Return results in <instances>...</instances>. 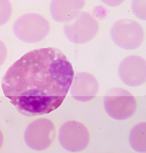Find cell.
<instances>
[{
	"mask_svg": "<svg viewBox=\"0 0 146 153\" xmlns=\"http://www.w3.org/2000/svg\"><path fill=\"white\" fill-rule=\"evenodd\" d=\"M103 104L108 115L117 120L131 117L137 108L134 96L129 91L121 88L110 89L104 96Z\"/></svg>",
	"mask_w": 146,
	"mask_h": 153,
	"instance_id": "cell-3",
	"label": "cell"
},
{
	"mask_svg": "<svg viewBox=\"0 0 146 153\" xmlns=\"http://www.w3.org/2000/svg\"><path fill=\"white\" fill-rule=\"evenodd\" d=\"M106 5L111 7H117L121 5L125 0H100Z\"/></svg>",
	"mask_w": 146,
	"mask_h": 153,
	"instance_id": "cell-15",
	"label": "cell"
},
{
	"mask_svg": "<svg viewBox=\"0 0 146 153\" xmlns=\"http://www.w3.org/2000/svg\"><path fill=\"white\" fill-rule=\"evenodd\" d=\"M110 35L118 47L128 50L140 47L145 38L142 26L130 19H122L115 22L111 27Z\"/></svg>",
	"mask_w": 146,
	"mask_h": 153,
	"instance_id": "cell-4",
	"label": "cell"
},
{
	"mask_svg": "<svg viewBox=\"0 0 146 153\" xmlns=\"http://www.w3.org/2000/svg\"><path fill=\"white\" fill-rule=\"evenodd\" d=\"M99 24L89 13L81 12L64 27V35L69 41L76 44H84L91 41L97 34Z\"/></svg>",
	"mask_w": 146,
	"mask_h": 153,
	"instance_id": "cell-5",
	"label": "cell"
},
{
	"mask_svg": "<svg viewBox=\"0 0 146 153\" xmlns=\"http://www.w3.org/2000/svg\"><path fill=\"white\" fill-rule=\"evenodd\" d=\"M3 141H4V136L1 130H0V149L1 148L3 145Z\"/></svg>",
	"mask_w": 146,
	"mask_h": 153,
	"instance_id": "cell-16",
	"label": "cell"
},
{
	"mask_svg": "<svg viewBox=\"0 0 146 153\" xmlns=\"http://www.w3.org/2000/svg\"><path fill=\"white\" fill-rule=\"evenodd\" d=\"M74 75L70 61L58 48H38L23 55L8 68L1 87L20 113L41 116L62 104Z\"/></svg>",
	"mask_w": 146,
	"mask_h": 153,
	"instance_id": "cell-1",
	"label": "cell"
},
{
	"mask_svg": "<svg viewBox=\"0 0 146 153\" xmlns=\"http://www.w3.org/2000/svg\"><path fill=\"white\" fill-rule=\"evenodd\" d=\"M131 6L136 17L142 20H146V0H132Z\"/></svg>",
	"mask_w": 146,
	"mask_h": 153,
	"instance_id": "cell-13",
	"label": "cell"
},
{
	"mask_svg": "<svg viewBox=\"0 0 146 153\" xmlns=\"http://www.w3.org/2000/svg\"><path fill=\"white\" fill-rule=\"evenodd\" d=\"M131 147L138 153L146 152V123L136 124L131 130L129 135Z\"/></svg>",
	"mask_w": 146,
	"mask_h": 153,
	"instance_id": "cell-11",
	"label": "cell"
},
{
	"mask_svg": "<svg viewBox=\"0 0 146 153\" xmlns=\"http://www.w3.org/2000/svg\"><path fill=\"white\" fill-rule=\"evenodd\" d=\"M12 6L9 0H0V26L6 24L12 16Z\"/></svg>",
	"mask_w": 146,
	"mask_h": 153,
	"instance_id": "cell-12",
	"label": "cell"
},
{
	"mask_svg": "<svg viewBox=\"0 0 146 153\" xmlns=\"http://www.w3.org/2000/svg\"><path fill=\"white\" fill-rule=\"evenodd\" d=\"M85 5V0H52L50 12L54 21L69 22L73 20Z\"/></svg>",
	"mask_w": 146,
	"mask_h": 153,
	"instance_id": "cell-10",
	"label": "cell"
},
{
	"mask_svg": "<svg viewBox=\"0 0 146 153\" xmlns=\"http://www.w3.org/2000/svg\"><path fill=\"white\" fill-rule=\"evenodd\" d=\"M7 55V50L5 43L0 40V67L4 63Z\"/></svg>",
	"mask_w": 146,
	"mask_h": 153,
	"instance_id": "cell-14",
	"label": "cell"
},
{
	"mask_svg": "<svg viewBox=\"0 0 146 153\" xmlns=\"http://www.w3.org/2000/svg\"><path fill=\"white\" fill-rule=\"evenodd\" d=\"M70 94L76 101L88 102L93 100L99 91V83L92 74L81 72L74 74L69 88Z\"/></svg>",
	"mask_w": 146,
	"mask_h": 153,
	"instance_id": "cell-9",
	"label": "cell"
},
{
	"mask_svg": "<svg viewBox=\"0 0 146 153\" xmlns=\"http://www.w3.org/2000/svg\"><path fill=\"white\" fill-rule=\"evenodd\" d=\"M50 29L49 22L37 13H27L18 18L13 24V31L20 41L35 43L44 39Z\"/></svg>",
	"mask_w": 146,
	"mask_h": 153,
	"instance_id": "cell-2",
	"label": "cell"
},
{
	"mask_svg": "<svg viewBox=\"0 0 146 153\" xmlns=\"http://www.w3.org/2000/svg\"><path fill=\"white\" fill-rule=\"evenodd\" d=\"M118 74L122 82L129 87H136L146 82V62L138 55H130L122 60Z\"/></svg>",
	"mask_w": 146,
	"mask_h": 153,
	"instance_id": "cell-8",
	"label": "cell"
},
{
	"mask_svg": "<svg viewBox=\"0 0 146 153\" xmlns=\"http://www.w3.org/2000/svg\"><path fill=\"white\" fill-rule=\"evenodd\" d=\"M55 137V127L52 121L45 118L32 121L25 130L26 145L35 151H43L51 146Z\"/></svg>",
	"mask_w": 146,
	"mask_h": 153,
	"instance_id": "cell-6",
	"label": "cell"
},
{
	"mask_svg": "<svg viewBox=\"0 0 146 153\" xmlns=\"http://www.w3.org/2000/svg\"><path fill=\"white\" fill-rule=\"evenodd\" d=\"M58 141L64 150L79 152L88 147L90 134L83 124L75 120H70L62 124L59 130Z\"/></svg>",
	"mask_w": 146,
	"mask_h": 153,
	"instance_id": "cell-7",
	"label": "cell"
}]
</instances>
